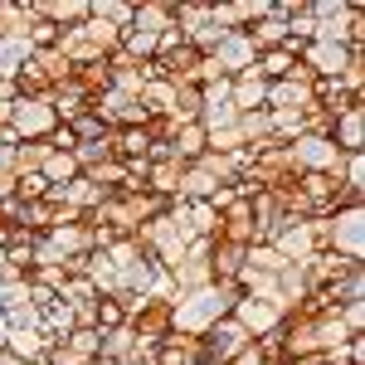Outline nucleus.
I'll list each match as a JSON object with an SVG mask.
<instances>
[{"instance_id":"nucleus-1","label":"nucleus","mask_w":365,"mask_h":365,"mask_svg":"<svg viewBox=\"0 0 365 365\" xmlns=\"http://www.w3.org/2000/svg\"><path fill=\"white\" fill-rule=\"evenodd\" d=\"M239 302V282H205L195 292L170 297V331L180 336H205L215 322H225Z\"/></svg>"},{"instance_id":"nucleus-2","label":"nucleus","mask_w":365,"mask_h":365,"mask_svg":"<svg viewBox=\"0 0 365 365\" xmlns=\"http://www.w3.org/2000/svg\"><path fill=\"white\" fill-rule=\"evenodd\" d=\"M63 127L49 108V98H15L10 108V137L15 141H49Z\"/></svg>"},{"instance_id":"nucleus-3","label":"nucleus","mask_w":365,"mask_h":365,"mask_svg":"<svg viewBox=\"0 0 365 365\" xmlns=\"http://www.w3.org/2000/svg\"><path fill=\"white\" fill-rule=\"evenodd\" d=\"M170 215H175V225L190 244L195 239H220V210L210 200H170Z\"/></svg>"},{"instance_id":"nucleus-4","label":"nucleus","mask_w":365,"mask_h":365,"mask_svg":"<svg viewBox=\"0 0 365 365\" xmlns=\"http://www.w3.org/2000/svg\"><path fill=\"white\" fill-rule=\"evenodd\" d=\"M127 327H132L141 341L161 346V341L170 336V302H166V297H141L137 307L127 312Z\"/></svg>"},{"instance_id":"nucleus-5","label":"nucleus","mask_w":365,"mask_h":365,"mask_svg":"<svg viewBox=\"0 0 365 365\" xmlns=\"http://www.w3.org/2000/svg\"><path fill=\"white\" fill-rule=\"evenodd\" d=\"M156 351H161V346L141 341L132 327H117V331L103 336V351H98V356L108 365H141V361H156Z\"/></svg>"},{"instance_id":"nucleus-6","label":"nucleus","mask_w":365,"mask_h":365,"mask_svg":"<svg viewBox=\"0 0 365 365\" xmlns=\"http://www.w3.org/2000/svg\"><path fill=\"white\" fill-rule=\"evenodd\" d=\"M244 331H249V341L268 336V331H278L282 327V312L268 302V297H249V292H239V302H234V312H229Z\"/></svg>"},{"instance_id":"nucleus-7","label":"nucleus","mask_w":365,"mask_h":365,"mask_svg":"<svg viewBox=\"0 0 365 365\" xmlns=\"http://www.w3.org/2000/svg\"><path fill=\"white\" fill-rule=\"evenodd\" d=\"M166 278H170V287H175V297H180V292H195L205 282H215L210 278V239H195V244L185 249V258L170 268Z\"/></svg>"},{"instance_id":"nucleus-8","label":"nucleus","mask_w":365,"mask_h":365,"mask_svg":"<svg viewBox=\"0 0 365 365\" xmlns=\"http://www.w3.org/2000/svg\"><path fill=\"white\" fill-rule=\"evenodd\" d=\"M331 253L365 263V215L361 210H336L331 215Z\"/></svg>"},{"instance_id":"nucleus-9","label":"nucleus","mask_w":365,"mask_h":365,"mask_svg":"<svg viewBox=\"0 0 365 365\" xmlns=\"http://www.w3.org/2000/svg\"><path fill=\"white\" fill-rule=\"evenodd\" d=\"M297 63L307 68L312 78H346L351 49H346V44H322V39H312V44H302V58H297Z\"/></svg>"},{"instance_id":"nucleus-10","label":"nucleus","mask_w":365,"mask_h":365,"mask_svg":"<svg viewBox=\"0 0 365 365\" xmlns=\"http://www.w3.org/2000/svg\"><path fill=\"white\" fill-rule=\"evenodd\" d=\"M200 341H205V361L229 365L234 356H239V351H244V346H249V331H244L234 317H225V322H215V327H210V331H205Z\"/></svg>"},{"instance_id":"nucleus-11","label":"nucleus","mask_w":365,"mask_h":365,"mask_svg":"<svg viewBox=\"0 0 365 365\" xmlns=\"http://www.w3.org/2000/svg\"><path fill=\"white\" fill-rule=\"evenodd\" d=\"M210 58H215V68H220L225 78H234V73H249L253 68L258 49H253V39L244 34V29H234V34H225V39L210 49Z\"/></svg>"},{"instance_id":"nucleus-12","label":"nucleus","mask_w":365,"mask_h":365,"mask_svg":"<svg viewBox=\"0 0 365 365\" xmlns=\"http://www.w3.org/2000/svg\"><path fill=\"white\" fill-rule=\"evenodd\" d=\"M268 249L278 253L282 263H297V268H302L312 253H317V249H312V229H307V220H287V225H282L278 234L268 239Z\"/></svg>"},{"instance_id":"nucleus-13","label":"nucleus","mask_w":365,"mask_h":365,"mask_svg":"<svg viewBox=\"0 0 365 365\" xmlns=\"http://www.w3.org/2000/svg\"><path fill=\"white\" fill-rule=\"evenodd\" d=\"M268 113L278 117H302L312 108V83H297V78H278V83H268V103H263Z\"/></svg>"},{"instance_id":"nucleus-14","label":"nucleus","mask_w":365,"mask_h":365,"mask_svg":"<svg viewBox=\"0 0 365 365\" xmlns=\"http://www.w3.org/2000/svg\"><path fill=\"white\" fill-rule=\"evenodd\" d=\"M312 108H322L327 117H341V113H351V108H365V98L351 93L346 78H317L312 83Z\"/></svg>"},{"instance_id":"nucleus-15","label":"nucleus","mask_w":365,"mask_h":365,"mask_svg":"<svg viewBox=\"0 0 365 365\" xmlns=\"http://www.w3.org/2000/svg\"><path fill=\"white\" fill-rule=\"evenodd\" d=\"M220 239H229V244H258V225H253V200H234V205H225L220 210Z\"/></svg>"},{"instance_id":"nucleus-16","label":"nucleus","mask_w":365,"mask_h":365,"mask_svg":"<svg viewBox=\"0 0 365 365\" xmlns=\"http://www.w3.org/2000/svg\"><path fill=\"white\" fill-rule=\"evenodd\" d=\"M49 249L58 253V263H68V258H83V253H93V229L78 220V225H54L49 234H39Z\"/></svg>"},{"instance_id":"nucleus-17","label":"nucleus","mask_w":365,"mask_h":365,"mask_svg":"<svg viewBox=\"0 0 365 365\" xmlns=\"http://www.w3.org/2000/svg\"><path fill=\"white\" fill-rule=\"evenodd\" d=\"M356 263L351 258H341V253H312L307 263H302V282H307V292H322V287H331L336 278H346Z\"/></svg>"},{"instance_id":"nucleus-18","label":"nucleus","mask_w":365,"mask_h":365,"mask_svg":"<svg viewBox=\"0 0 365 365\" xmlns=\"http://www.w3.org/2000/svg\"><path fill=\"white\" fill-rule=\"evenodd\" d=\"M49 200H54V205H63V210H73V215H93V210H98V205H103V200H108V190H98V185H93V180H83V175H78V180H68V185H58V190H49Z\"/></svg>"},{"instance_id":"nucleus-19","label":"nucleus","mask_w":365,"mask_h":365,"mask_svg":"<svg viewBox=\"0 0 365 365\" xmlns=\"http://www.w3.org/2000/svg\"><path fill=\"white\" fill-rule=\"evenodd\" d=\"M34 15L39 20H49V25L63 34V29H78L93 15V5L88 0H34Z\"/></svg>"},{"instance_id":"nucleus-20","label":"nucleus","mask_w":365,"mask_h":365,"mask_svg":"<svg viewBox=\"0 0 365 365\" xmlns=\"http://www.w3.org/2000/svg\"><path fill=\"white\" fill-rule=\"evenodd\" d=\"M297 58H302V44H297V39H287L282 49H268V54L253 58V73H258L263 83H278V78H292Z\"/></svg>"},{"instance_id":"nucleus-21","label":"nucleus","mask_w":365,"mask_h":365,"mask_svg":"<svg viewBox=\"0 0 365 365\" xmlns=\"http://www.w3.org/2000/svg\"><path fill=\"white\" fill-rule=\"evenodd\" d=\"M5 351H10L15 361H44V356L54 351V341L44 336L39 327H10V331H5Z\"/></svg>"},{"instance_id":"nucleus-22","label":"nucleus","mask_w":365,"mask_h":365,"mask_svg":"<svg viewBox=\"0 0 365 365\" xmlns=\"http://www.w3.org/2000/svg\"><path fill=\"white\" fill-rule=\"evenodd\" d=\"M180 175H185V161H175V156L146 161V185H141V190H151V195H161V200H175Z\"/></svg>"},{"instance_id":"nucleus-23","label":"nucleus","mask_w":365,"mask_h":365,"mask_svg":"<svg viewBox=\"0 0 365 365\" xmlns=\"http://www.w3.org/2000/svg\"><path fill=\"white\" fill-rule=\"evenodd\" d=\"M317 302H322V307H351V302H365V263H356V268H351L346 278H336L331 287H322Z\"/></svg>"},{"instance_id":"nucleus-24","label":"nucleus","mask_w":365,"mask_h":365,"mask_svg":"<svg viewBox=\"0 0 365 365\" xmlns=\"http://www.w3.org/2000/svg\"><path fill=\"white\" fill-rule=\"evenodd\" d=\"M229 103H234V113H258L263 103H268V83L258 78V73H234L229 78Z\"/></svg>"},{"instance_id":"nucleus-25","label":"nucleus","mask_w":365,"mask_h":365,"mask_svg":"<svg viewBox=\"0 0 365 365\" xmlns=\"http://www.w3.org/2000/svg\"><path fill=\"white\" fill-rule=\"evenodd\" d=\"M287 220H297V215H287L282 195H253V225H258V244H268V239H273V234H278Z\"/></svg>"},{"instance_id":"nucleus-26","label":"nucleus","mask_w":365,"mask_h":365,"mask_svg":"<svg viewBox=\"0 0 365 365\" xmlns=\"http://www.w3.org/2000/svg\"><path fill=\"white\" fill-rule=\"evenodd\" d=\"M331 146H336L341 156L361 151L365 146V108H351V113L331 117Z\"/></svg>"},{"instance_id":"nucleus-27","label":"nucleus","mask_w":365,"mask_h":365,"mask_svg":"<svg viewBox=\"0 0 365 365\" xmlns=\"http://www.w3.org/2000/svg\"><path fill=\"white\" fill-rule=\"evenodd\" d=\"M132 29H146V34L175 29V0H141V5H132Z\"/></svg>"},{"instance_id":"nucleus-28","label":"nucleus","mask_w":365,"mask_h":365,"mask_svg":"<svg viewBox=\"0 0 365 365\" xmlns=\"http://www.w3.org/2000/svg\"><path fill=\"white\" fill-rule=\"evenodd\" d=\"M244 244H229V239H210V278L215 282H234L244 268Z\"/></svg>"},{"instance_id":"nucleus-29","label":"nucleus","mask_w":365,"mask_h":365,"mask_svg":"<svg viewBox=\"0 0 365 365\" xmlns=\"http://www.w3.org/2000/svg\"><path fill=\"white\" fill-rule=\"evenodd\" d=\"M166 146H170V156H175V161H185V166L200 161V156L210 151V141H205V127H200V122H175V132H170Z\"/></svg>"},{"instance_id":"nucleus-30","label":"nucleus","mask_w":365,"mask_h":365,"mask_svg":"<svg viewBox=\"0 0 365 365\" xmlns=\"http://www.w3.org/2000/svg\"><path fill=\"white\" fill-rule=\"evenodd\" d=\"M49 108H54V117H58V122H63V127H68L73 117L93 113V98H88L83 88H78V83H73V78H68V83H58L54 93H49Z\"/></svg>"},{"instance_id":"nucleus-31","label":"nucleus","mask_w":365,"mask_h":365,"mask_svg":"<svg viewBox=\"0 0 365 365\" xmlns=\"http://www.w3.org/2000/svg\"><path fill=\"white\" fill-rule=\"evenodd\" d=\"M151 146L156 141L146 127H122V132H113V161H146Z\"/></svg>"},{"instance_id":"nucleus-32","label":"nucleus","mask_w":365,"mask_h":365,"mask_svg":"<svg viewBox=\"0 0 365 365\" xmlns=\"http://www.w3.org/2000/svg\"><path fill=\"white\" fill-rule=\"evenodd\" d=\"M34 327H39V331H44V336L54 341H68V331H73V327H78V322H73V307H68V302H49V307H39V317H34Z\"/></svg>"},{"instance_id":"nucleus-33","label":"nucleus","mask_w":365,"mask_h":365,"mask_svg":"<svg viewBox=\"0 0 365 365\" xmlns=\"http://www.w3.org/2000/svg\"><path fill=\"white\" fill-rule=\"evenodd\" d=\"M29 54H34V49H29L25 34H0V78H5V83H15V73L25 68Z\"/></svg>"},{"instance_id":"nucleus-34","label":"nucleus","mask_w":365,"mask_h":365,"mask_svg":"<svg viewBox=\"0 0 365 365\" xmlns=\"http://www.w3.org/2000/svg\"><path fill=\"white\" fill-rule=\"evenodd\" d=\"M244 34L253 39V49H258V54H268V49H282V44H287V20H282V15H263V20L249 25Z\"/></svg>"},{"instance_id":"nucleus-35","label":"nucleus","mask_w":365,"mask_h":365,"mask_svg":"<svg viewBox=\"0 0 365 365\" xmlns=\"http://www.w3.org/2000/svg\"><path fill=\"white\" fill-rule=\"evenodd\" d=\"M39 175L49 180V190H58V185H68V180H78L83 170H78V161H73V151H49V161L39 166Z\"/></svg>"},{"instance_id":"nucleus-36","label":"nucleus","mask_w":365,"mask_h":365,"mask_svg":"<svg viewBox=\"0 0 365 365\" xmlns=\"http://www.w3.org/2000/svg\"><path fill=\"white\" fill-rule=\"evenodd\" d=\"M73 83L83 88L88 98L108 93V88H113V68H108V58H98V63H83V68H73Z\"/></svg>"},{"instance_id":"nucleus-37","label":"nucleus","mask_w":365,"mask_h":365,"mask_svg":"<svg viewBox=\"0 0 365 365\" xmlns=\"http://www.w3.org/2000/svg\"><path fill=\"white\" fill-rule=\"evenodd\" d=\"M215 180L205 175L200 166H185V175H180V190H175V200H215Z\"/></svg>"},{"instance_id":"nucleus-38","label":"nucleus","mask_w":365,"mask_h":365,"mask_svg":"<svg viewBox=\"0 0 365 365\" xmlns=\"http://www.w3.org/2000/svg\"><path fill=\"white\" fill-rule=\"evenodd\" d=\"M170 122H200V83H175Z\"/></svg>"},{"instance_id":"nucleus-39","label":"nucleus","mask_w":365,"mask_h":365,"mask_svg":"<svg viewBox=\"0 0 365 365\" xmlns=\"http://www.w3.org/2000/svg\"><path fill=\"white\" fill-rule=\"evenodd\" d=\"M49 141H15V170L20 175H29V170H39L44 161H49Z\"/></svg>"},{"instance_id":"nucleus-40","label":"nucleus","mask_w":365,"mask_h":365,"mask_svg":"<svg viewBox=\"0 0 365 365\" xmlns=\"http://www.w3.org/2000/svg\"><path fill=\"white\" fill-rule=\"evenodd\" d=\"M88 5H93V15H98L103 25H113V29L132 25V0H88Z\"/></svg>"},{"instance_id":"nucleus-41","label":"nucleus","mask_w":365,"mask_h":365,"mask_svg":"<svg viewBox=\"0 0 365 365\" xmlns=\"http://www.w3.org/2000/svg\"><path fill=\"white\" fill-rule=\"evenodd\" d=\"M161 346H166V351H175L185 365H205V341H200V336H180V331H170Z\"/></svg>"},{"instance_id":"nucleus-42","label":"nucleus","mask_w":365,"mask_h":365,"mask_svg":"<svg viewBox=\"0 0 365 365\" xmlns=\"http://www.w3.org/2000/svg\"><path fill=\"white\" fill-rule=\"evenodd\" d=\"M117 327H127V307L117 302V297H98V322H93V331H117Z\"/></svg>"},{"instance_id":"nucleus-43","label":"nucleus","mask_w":365,"mask_h":365,"mask_svg":"<svg viewBox=\"0 0 365 365\" xmlns=\"http://www.w3.org/2000/svg\"><path fill=\"white\" fill-rule=\"evenodd\" d=\"M63 346H68V351H78L83 361H98V351H103V331H93V327H73Z\"/></svg>"},{"instance_id":"nucleus-44","label":"nucleus","mask_w":365,"mask_h":365,"mask_svg":"<svg viewBox=\"0 0 365 365\" xmlns=\"http://www.w3.org/2000/svg\"><path fill=\"white\" fill-rule=\"evenodd\" d=\"M10 200H20V205L49 200V180H44L39 170H29V175H20V180H15V195H10Z\"/></svg>"},{"instance_id":"nucleus-45","label":"nucleus","mask_w":365,"mask_h":365,"mask_svg":"<svg viewBox=\"0 0 365 365\" xmlns=\"http://www.w3.org/2000/svg\"><path fill=\"white\" fill-rule=\"evenodd\" d=\"M68 132H73V146H83V141H103L108 137V127H103V117L98 113H83L68 122Z\"/></svg>"},{"instance_id":"nucleus-46","label":"nucleus","mask_w":365,"mask_h":365,"mask_svg":"<svg viewBox=\"0 0 365 365\" xmlns=\"http://www.w3.org/2000/svg\"><path fill=\"white\" fill-rule=\"evenodd\" d=\"M25 39H29V49H54V44H58V29L49 25V20H29Z\"/></svg>"},{"instance_id":"nucleus-47","label":"nucleus","mask_w":365,"mask_h":365,"mask_svg":"<svg viewBox=\"0 0 365 365\" xmlns=\"http://www.w3.org/2000/svg\"><path fill=\"white\" fill-rule=\"evenodd\" d=\"M341 322H346V331H351V336H365V302L341 307Z\"/></svg>"},{"instance_id":"nucleus-48","label":"nucleus","mask_w":365,"mask_h":365,"mask_svg":"<svg viewBox=\"0 0 365 365\" xmlns=\"http://www.w3.org/2000/svg\"><path fill=\"white\" fill-rule=\"evenodd\" d=\"M0 351H5V322H0Z\"/></svg>"},{"instance_id":"nucleus-49","label":"nucleus","mask_w":365,"mask_h":365,"mask_svg":"<svg viewBox=\"0 0 365 365\" xmlns=\"http://www.w3.org/2000/svg\"><path fill=\"white\" fill-rule=\"evenodd\" d=\"M20 365H44V361H20Z\"/></svg>"},{"instance_id":"nucleus-50","label":"nucleus","mask_w":365,"mask_h":365,"mask_svg":"<svg viewBox=\"0 0 365 365\" xmlns=\"http://www.w3.org/2000/svg\"><path fill=\"white\" fill-rule=\"evenodd\" d=\"M263 365H273V361H263Z\"/></svg>"},{"instance_id":"nucleus-51","label":"nucleus","mask_w":365,"mask_h":365,"mask_svg":"<svg viewBox=\"0 0 365 365\" xmlns=\"http://www.w3.org/2000/svg\"><path fill=\"white\" fill-rule=\"evenodd\" d=\"M205 365H215V361H205Z\"/></svg>"},{"instance_id":"nucleus-52","label":"nucleus","mask_w":365,"mask_h":365,"mask_svg":"<svg viewBox=\"0 0 365 365\" xmlns=\"http://www.w3.org/2000/svg\"><path fill=\"white\" fill-rule=\"evenodd\" d=\"M141 365H151V361H141Z\"/></svg>"}]
</instances>
